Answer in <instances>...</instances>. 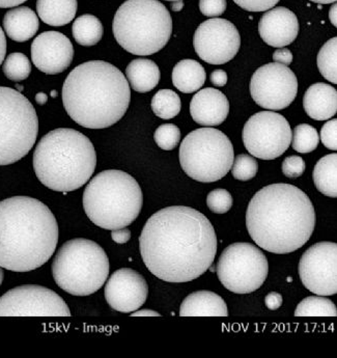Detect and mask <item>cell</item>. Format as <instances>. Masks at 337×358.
<instances>
[{
  "label": "cell",
  "mask_w": 337,
  "mask_h": 358,
  "mask_svg": "<svg viewBox=\"0 0 337 358\" xmlns=\"http://www.w3.org/2000/svg\"><path fill=\"white\" fill-rule=\"evenodd\" d=\"M269 273L264 252L250 243L227 246L217 264V275L227 290L236 294L254 292L263 286Z\"/></svg>",
  "instance_id": "cell-11"
},
{
  "label": "cell",
  "mask_w": 337,
  "mask_h": 358,
  "mask_svg": "<svg viewBox=\"0 0 337 358\" xmlns=\"http://www.w3.org/2000/svg\"><path fill=\"white\" fill-rule=\"evenodd\" d=\"M132 317H160L161 315L159 313L155 312L152 310H135V312L131 313Z\"/></svg>",
  "instance_id": "cell-46"
},
{
  "label": "cell",
  "mask_w": 337,
  "mask_h": 358,
  "mask_svg": "<svg viewBox=\"0 0 337 358\" xmlns=\"http://www.w3.org/2000/svg\"><path fill=\"white\" fill-rule=\"evenodd\" d=\"M234 199L227 190L215 189L207 196L208 208L215 214L227 213L233 208Z\"/></svg>",
  "instance_id": "cell-36"
},
{
  "label": "cell",
  "mask_w": 337,
  "mask_h": 358,
  "mask_svg": "<svg viewBox=\"0 0 337 358\" xmlns=\"http://www.w3.org/2000/svg\"><path fill=\"white\" fill-rule=\"evenodd\" d=\"M105 299L113 310L130 314L147 301L149 286L138 272L122 268L111 274L104 291Z\"/></svg>",
  "instance_id": "cell-17"
},
{
  "label": "cell",
  "mask_w": 337,
  "mask_h": 358,
  "mask_svg": "<svg viewBox=\"0 0 337 358\" xmlns=\"http://www.w3.org/2000/svg\"><path fill=\"white\" fill-rule=\"evenodd\" d=\"M295 316L336 317L337 310L336 304L325 296H309L298 304Z\"/></svg>",
  "instance_id": "cell-30"
},
{
  "label": "cell",
  "mask_w": 337,
  "mask_h": 358,
  "mask_svg": "<svg viewBox=\"0 0 337 358\" xmlns=\"http://www.w3.org/2000/svg\"><path fill=\"white\" fill-rule=\"evenodd\" d=\"M315 187L324 196H337V154H329L315 164L313 173Z\"/></svg>",
  "instance_id": "cell-27"
},
{
  "label": "cell",
  "mask_w": 337,
  "mask_h": 358,
  "mask_svg": "<svg viewBox=\"0 0 337 358\" xmlns=\"http://www.w3.org/2000/svg\"><path fill=\"white\" fill-rule=\"evenodd\" d=\"M126 76L131 87L143 94L153 91L160 81L161 74L159 66L151 59H137L127 66Z\"/></svg>",
  "instance_id": "cell-24"
},
{
  "label": "cell",
  "mask_w": 337,
  "mask_h": 358,
  "mask_svg": "<svg viewBox=\"0 0 337 358\" xmlns=\"http://www.w3.org/2000/svg\"><path fill=\"white\" fill-rule=\"evenodd\" d=\"M72 34L81 46L91 47L98 44L104 34L102 23L92 15H83L73 23Z\"/></svg>",
  "instance_id": "cell-28"
},
{
  "label": "cell",
  "mask_w": 337,
  "mask_h": 358,
  "mask_svg": "<svg viewBox=\"0 0 337 358\" xmlns=\"http://www.w3.org/2000/svg\"><path fill=\"white\" fill-rule=\"evenodd\" d=\"M38 133V115L29 99L16 90L0 87V166L24 158Z\"/></svg>",
  "instance_id": "cell-10"
},
{
  "label": "cell",
  "mask_w": 337,
  "mask_h": 358,
  "mask_svg": "<svg viewBox=\"0 0 337 358\" xmlns=\"http://www.w3.org/2000/svg\"><path fill=\"white\" fill-rule=\"evenodd\" d=\"M319 143V133L313 126L300 124L292 131V147L298 153H311L317 149Z\"/></svg>",
  "instance_id": "cell-32"
},
{
  "label": "cell",
  "mask_w": 337,
  "mask_h": 358,
  "mask_svg": "<svg viewBox=\"0 0 337 358\" xmlns=\"http://www.w3.org/2000/svg\"><path fill=\"white\" fill-rule=\"evenodd\" d=\"M113 31L124 50L147 57L166 46L173 34V19L158 0H127L115 13Z\"/></svg>",
  "instance_id": "cell-7"
},
{
  "label": "cell",
  "mask_w": 337,
  "mask_h": 358,
  "mask_svg": "<svg viewBox=\"0 0 337 358\" xmlns=\"http://www.w3.org/2000/svg\"><path fill=\"white\" fill-rule=\"evenodd\" d=\"M236 4L248 12H266L271 10L280 0H234Z\"/></svg>",
  "instance_id": "cell-40"
},
{
  "label": "cell",
  "mask_w": 337,
  "mask_h": 358,
  "mask_svg": "<svg viewBox=\"0 0 337 358\" xmlns=\"http://www.w3.org/2000/svg\"><path fill=\"white\" fill-rule=\"evenodd\" d=\"M27 0H0V8H14L24 3Z\"/></svg>",
  "instance_id": "cell-47"
},
{
  "label": "cell",
  "mask_w": 337,
  "mask_h": 358,
  "mask_svg": "<svg viewBox=\"0 0 337 358\" xmlns=\"http://www.w3.org/2000/svg\"><path fill=\"white\" fill-rule=\"evenodd\" d=\"M242 138L247 151L253 157L274 160L291 145V126L279 113L261 111L246 122Z\"/></svg>",
  "instance_id": "cell-12"
},
{
  "label": "cell",
  "mask_w": 337,
  "mask_h": 358,
  "mask_svg": "<svg viewBox=\"0 0 337 358\" xmlns=\"http://www.w3.org/2000/svg\"><path fill=\"white\" fill-rule=\"evenodd\" d=\"M96 153L89 137L59 128L41 138L34 153V169L43 185L55 192H74L94 175Z\"/></svg>",
  "instance_id": "cell-5"
},
{
  "label": "cell",
  "mask_w": 337,
  "mask_h": 358,
  "mask_svg": "<svg viewBox=\"0 0 337 358\" xmlns=\"http://www.w3.org/2000/svg\"><path fill=\"white\" fill-rule=\"evenodd\" d=\"M51 97L57 98V91H51Z\"/></svg>",
  "instance_id": "cell-54"
},
{
  "label": "cell",
  "mask_w": 337,
  "mask_h": 358,
  "mask_svg": "<svg viewBox=\"0 0 337 358\" xmlns=\"http://www.w3.org/2000/svg\"><path fill=\"white\" fill-rule=\"evenodd\" d=\"M180 163L188 177L201 183H213L224 178L235 159L229 137L214 128L189 133L182 141Z\"/></svg>",
  "instance_id": "cell-9"
},
{
  "label": "cell",
  "mask_w": 337,
  "mask_h": 358,
  "mask_svg": "<svg viewBox=\"0 0 337 358\" xmlns=\"http://www.w3.org/2000/svg\"><path fill=\"white\" fill-rule=\"evenodd\" d=\"M210 80L213 83L215 87H222L227 85V74L225 71L223 70H215L211 73L210 76Z\"/></svg>",
  "instance_id": "cell-44"
},
{
  "label": "cell",
  "mask_w": 337,
  "mask_h": 358,
  "mask_svg": "<svg viewBox=\"0 0 337 358\" xmlns=\"http://www.w3.org/2000/svg\"><path fill=\"white\" fill-rule=\"evenodd\" d=\"M73 59L74 47L70 38L59 31H45L32 42V63L45 74L64 72L71 66Z\"/></svg>",
  "instance_id": "cell-18"
},
{
  "label": "cell",
  "mask_w": 337,
  "mask_h": 358,
  "mask_svg": "<svg viewBox=\"0 0 337 358\" xmlns=\"http://www.w3.org/2000/svg\"><path fill=\"white\" fill-rule=\"evenodd\" d=\"M181 108V99L171 90H160L152 99V109L160 119H173L179 115Z\"/></svg>",
  "instance_id": "cell-29"
},
{
  "label": "cell",
  "mask_w": 337,
  "mask_h": 358,
  "mask_svg": "<svg viewBox=\"0 0 337 358\" xmlns=\"http://www.w3.org/2000/svg\"><path fill=\"white\" fill-rule=\"evenodd\" d=\"M183 8V0H179V1H173V4H171V10H173V12H180V10H182V8Z\"/></svg>",
  "instance_id": "cell-50"
},
{
  "label": "cell",
  "mask_w": 337,
  "mask_h": 358,
  "mask_svg": "<svg viewBox=\"0 0 337 358\" xmlns=\"http://www.w3.org/2000/svg\"><path fill=\"white\" fill-rule=\"evenodd\" d=\"M130 85L121 70L103 61L77 66L64 80L62 103L78 125L105 129L117 124L128 110Z\"/></svg>",
  "instance_id": "cell-4"
},
{
  "label": "cell",
  "mask_w": 337,
  "mask_h": 358,
  "mask_svg": "<svg viewBox=\"0 0 337 358\" xmlns=\"http://www.w3.org/2000/svg\"><path fill=\"white\" fill-rule=\"evenodd\" d=\"M141 258L152 274L166 282L196 280L216 258L211 222L197 210L173 206L148 220L139 237Z\"/></svg>",
  "instance_id": "cell-1"
},
{
  "label": "cell",
  "mask_w": 337,
  "mask_h": 358,
  "mask_svg": "<svg viewBox=\"0 0 337 358\" xmlns=\"http://www.w3.org/2000/svg\"><path fill=\"white\" fill-rule=\"evenodd\" d=\"M109 274V260L96 242L69 240L52 262V275L62 290L73 296H89L100 290Z\"/></svg>",
  "instance_id": "cell-8"
},
{
  "label": "cell",
  "mask_w": 337,
  "mask_h": 358,
  "mask_svg": "<svg viewBox=\"0 0 337 358\" xmlns=\"http://www.w3.org/2000/svg\"><path fill=\"white\" fill-rule=\"evenodd\" d=\"M337 38H330L317 55V68L322 76L330 83H337Z\"/></svg>",
  "instance_id": "cell-31"
},
{
  "label": "cell",
  "mask_w": 337,
  "mask_h": 358,
  "mask_svg": "<svg viewBox=\"0 0 337 358\" xmlns=\"http://www.w3.org/2000/svg\"><path fill=\"white\" fill-rule=\"evenodd\" d=\"M0 316H64L71 310L59 294L38 285H24L0 297Z\"/></svg>",
  "instance_id": "cell-14"
},
{
  "label": "cell",
  "mask_w": 337,
  "mask_h": 358,
  "mask_svg": "<svg viewBox=\"0 0 337 358\" xmlns=\"http://www.w3.org/2000/svg\"><path fill=\"white\" fill-rule=\"evenodd\" d=\"M229 113V100L219 90L212 87L201 90L191 100L190 113L193 121L205 127L221 125Z\"/></svg>",
  "instance_id": "cell-20"
},
{
  "label": "cell",
  "mask_w": 337,
  "mask_h": 358,
  "mask_svg": "<svg viewBox=\"0 0 337 358\" xmlns=\"http://www.w3.org/2000/svg\"><path fill=\"white\" fill-rule=\"evenodd\" d=\"M283 298L281 294L277 292H271L268 294L265 298L266 306L270 310H276L282 306Z\"/></svg>",
  "instance_id": "cell-42"
},
{
  "label": "cell",
  "mask_w": 337,
  "mask_h": 358,
  "mask_svg": "<svg viewBox=\"0 0 337 358\" xmlns=\"http://www.w3.org/2000/svg\"><path fill=\"white\" fill-rule=\"evenodd\" d=\"M231 169L233 177L236 180L246 182L257 176V171H259V164L254 158L247 155V154H241L234 159Z\"/></svg>",
  "instance_id": "cell-34"
},
{
  "label": "cell",
  "mask_w": 337,
  "mask_h": 358,
  "mask_svg": "<svg viewBox=\"0 0 337 358\" xmlns=\"http://www.w3.org/2000/svg\"><path fill=\"white\" fill-rule=\"evenodd\" d=\"M180 316H229L224 300L211 291H197L185 298Z\"/></svg>",
  "instance_id": "cell-23"
},
{
  "label": "cell",
  "mask_w": 337,
  "mask_h": 358,
  "mask_svg": "<svg viewBox=\"0 0 337 358\" xmlns=\"http://www.w3.org/2000/svg\"><path fill=\"white\" fill-rule=\"evenodd\" d=\"M3 29L10 40L19 43L27 42L38 33L40 21L31 8L19 6L4 15Z\"/></svg>",
  "instance_id": "cell-22"
},
{
  "label": "cell",
  "mask_w": 337,
  "mask_h": 358,
  "mask_svg": "<svg viewBox=\"0 0 337 358\" xmlns=\"http://www.w3.org/2000/svg\"><path fill=\"white\" fill-rule=\"evenodd\" d=\"M195 52L206 63L224 65L239 52L241 36L229 20L209 19L201 23L193 38Z\"/></svg>",
  "instance_id": "cell-15"
},
{
  "label": "cell",
  "mask_w": 337,
  "mask_h": 358,
  "mask_svg": "<svg viewBox=\"0 0 337 358\" xmlns=\"http://www.w3.org/2000/svg\"><path fill=\"white\" fill-rule=\"evenodd\" d=\"M205 68L194 59H183L173 70V83L184 94L194 93L205 85Z\"/></svg>",
  "instance_id": "cell-26"
},
{
  "label": "cell",
  "mask_w": 337,
  "mask_h": 358,
  "mask_svg": "<svg viewBox=\"0 0 337 358\" xmlns=\"http://www.w3.org/2000/svg\"><path fill=\"white\" fill-rule=\"evenodd\" d=\"M299 21L289 8L277 6L266 12L259 23V33L266 44L275 48L289 46L299 34Z\"/></svg>",
  "instance_id": "cell-19"
},
{
  "label": "cell",
  "mask_w": 337,
  "mask_h": 358,
  "mask_svg": "<svg viewBox=\"0 0 337 358\" xmlns=\"http://www.w3.org/2000/svg\"><path fill=\"white\" fill-rule=\"evenodd\" d=\"M227 0H199L201 14L210 18L221 16L227 10Z\"/></svg>",
  "instance_id": "cell-38"
},
{
  "label": "cell",
  "mask_w": 337,
  "mask_h": 358,
  "mask_svg": "<svg viewBox=\"0 0 337 358\" xmlns=\"http://www.w3.org/2000/svg\"><path fill=\"white\" fill-rule=\"evenodd\" d=\"M304 110L315 121H327L336 115L337 92L327 83H315L307 89L303 98Z\"/></svg>",
  "instance_id": "cell-21"
},
{
  "label": "cell",
  "mask_w": 337,
  "mask_h": 358,
  "mask_svg": "<svg viewBox=\"0 0 337 358\" xmlns=\"http://www.w3.org/2000/svg\"><path fill=\"white\" fill-rule=\"evenodd\" d=\"M167 1H179V0H167Z\"/></svg>",
  "instance_id": "cell-55"
},
{
  "label": "cell",
  "mask_w": 337,
  "mask_h": 358,
  "mask_svg": "<svg viewBox=\"0 0 337 358\" xmlns=\"http://www.w3.org/2000/svg\"><path fill=\"white\" fill-rule=\"evenodd\" d=\"M6 34H4L3 31H2L1 27H0V66L3 63L4 57H6Z\"/></svg>",
  "instance_id": "cell-45"
},
{
  "label": "cell",
  "mask_w": 337,
  "mask_h": 358,
  "mask_svg": "<svg viewBox=\"0 0 337 358\" xmlns=\"http://www.w3.org/2000/svg\"><path fill=\"white\" fill-rule=\"evenodd\" d=\"M77 0H36V12L50 27H64L76 16Z\"/></svg>",
  "instance_id": "cell-25"
},
{
  "label": "cell",
  "mask_w": 337,
  "mask_h": 358,
  "mask_svg": "<svg viewBox=\"0 0 337 358\" xmlns=\"http://www.w3.org/2000/svg\"><path fill=\"white\" fill-rule=\"evenodd\" d=\"M111 238H113V240L115 242V243H127V242L130 240L131 231L127 228L113 229V231H111Z\"/></svg>",
  "instance_id": "cell-43"
},
{
  "label": "cell",
  "mask_w": 337,
  "mask_h": 358,
  "mask_svg": "<svg viewBox=\"0 0 337 358\" xmlns=\"http://www.w3.org/2000/svg\"><path fill=\"white\" fill-rule=\"evenodd\" d=\"M321 141L327 149L337 150V120H330L322 127Z\"/></svg>",
  "instance_id": "cell-39"
},
{
  "label": "cell",
  "mask_w": 337,
  "mask_h": 358,
  "mask_svg": "<svg viewBox=\"0 0 337 358\" xmlns=\"http://www.w3.org/2000/svg\"><path fill=\"white\" fill-rule=\"evenodd\" d=\"M310 1L320 4H329L332 3V2H336V0H310Z\"/></svg>",
  "instance_id": "cell-51"
},
{
  "label": "cell",
  "mask_w": 337,
  "mask_h": 358,
  "mask_svg": "<svg viewBox=\"0 0 337 358\" xmlns=\"http://www.w3.org/2000/svg\"><path fill=\"white\" fill-rule=\"evenodd\" d=\"M282 173L289 179L301 177L306 171V162L299 156H289L282 162Z\"/></svg>",
  "instance_id": "cell-37"
},
{
  "label": "cell",
  "mask_w": 337,
  "mask_h": 358,
  "mask_svg": "<svg viewBox=\"0 0 337 358\" xmlns=\"http://www.w3.org/2000/svg\"><path fill=\"white\" fill-rule=\"evenodd\" d=\"M48 101V97H47L46 94L45 93H38L36 95V102L38 103V105H45Z\"/></svg>",
  "instance_id": "cell-49"
},
{
  "label": "cell",
  "mask_w": 337,
  "mask_h": 358,
  "mask_svg": "<svg viewBox=\"0 0 337 358\" xmlns=\"http://www.w3.org/2000/svg\"><path fill=\"white\" fill-rule=\"evenodd\" d=\"M59 243V224L38 199L14 196L0 201V267L29 272L50 260Z\"/></svg>",
  "instance_id": "cell-3"
},
{
  "label": "cell",
  "mask_w": 337,
  "mask_h": 358,
  "mask_svg": "<svg viewBox=\"0 0 337 358\" xmlns=\"http://www.w3.org/2000/svg\"><path fill=\"white\" fill-rule=\"evenodd\" d=\"M4 273L2 267H0V286H1L2 282H3Z\"/></svg>",
  "instance_id": "cell-52"
},
{
  "label": "cell",
  "mask_w": 337,
  "mask_h": 358,
  "mask_svg": "<svg viewBox=\"0 0 337 358\" xmlns=\"http://www.w3.org/2000/svg\"><path fill=\"white\" fill-rule=\"evenodd\" d=\"M154 139L160 149L171 151L181 141V130L173 124H164L155 131Z\"/></svg>",
  "instance_id": "cell-35"
},
{
  "label": "cell",
  "mask_w": 337,
  "mask_h": 358,
  "mask_svg": "<svg viewBox=\"0 0 337 358\" xmlns=\"http://www.w3.org/2000/svg\"><path fill=\"white\" fill-rule=\"evenodd\" d=\"M16 89L18 90V92H20V93H21V92L23 91V89H24V87H23L22 85H17Z\"/></svg>",
  "instance_id": "cell-53"
},
{
  "label": "cell",
  "mask_w": 337,
  "mask_h": 358,
  "mask_svg": "<svg viewBox=\"0 0 337 358\" xmlns=\"http://www.w3.org/2000/svg\"><path fill=\"white\" fill-rule=\"evenodd\" d=\"M336 8H337V4L336 2H334V6H331V8H330L329 12V19L330 21H331L332 24L334 25V27H337V17H336Z\"/></svg>",
  "instance_id": "cell-48"
},
{
  "label": "cell",
  "mask_w": 337,
  "mask_h": 358,
  "mask_svg": "<svg viewBox=\"0 0 337 358\" xmlns=\"http://www.w3.org/2000/svg\"><path fill=\"white\" fill-rule=\"evenodd\" d=\"M299 275L307 290L320 296L337 293V244L320 242L302 255Z\"/></svg>",
  "instance_id": "cell-16"
},
{
  "label": "cell",
  "mask_w": 337,
  "mask_h": 358,
  "mask_svg": "<svg viewBox=\"0 0 337 358\" xmlns=\"http://www.w3.org/2000/svg\"><path fill=\"white\" fill-rule=\"evenodd\" d=\"M6 78L15 83L25 80L31 75V65L29 57L20 52L10 53L2 66Z\"/></svg>",
  "instance_id": "cell-33"
},
{
  "label": "cell",
  "mask_w": 337,
  "mask_h": 358,
  "mask_svg": "<svg viewBox=\"0 0 337 358\" xmlns=\"http://www.w3.org/2000/svg\"><path fill=\"white\" fill-rule=\"evenodd\" d=\"M274 62L281 65L289 66L293 62V53L287 48H278L273 55Z\"/></svg>",
  "instance_id": "cell-41"
},
{
  "label": "cell",
  "mask_w": 337,
  "mask_h": 358,
  "mask_svg": "<svg viewBox=\"0 0 337 358\" xmlns=\"http://www.w3.org/2000/svg\"><path fill=\"white\" fill-rule=\"evenodd\" d=\"M298 93L295 73L281 64H267L255 71L250 81L254 102L269 110H282L294 102Z\"/></svg>",
  "instance_id": "cell-13"
},
{
  "label": "cell",
  "mask_w": 337,
  "mask_h": 358,
  "mask_svg": "<svg viewBox=\"0 0 337 358\" xmlns=\"http://www.w3.org/2000/svg\"><path fill=\"white\" fill-rule=\"evenodd\" d=\"M317 222L310 199L291 184L266 186L253 196L246 211L251 239L261 250L287 255L310 239Z\"/></svg>",
  "instance_id": "cell-2"
},
{
  "label": "cell",
  "mask_w": 337,
  "mask_h": 358,
  "mask_svg": "<svg viewBox=\"0 0 337 358\" xmlns=\"http://www.w3.org/2000/svg\"><path fill=\"white\" fill-rule=\"evenodd\" d=\"M143 205L138 182L123 171L109 169L92 178L83 192V208L99 228H127L136 220Z\"/></svg>",
  "instance_id": "cell-6"
}]
</instances>
